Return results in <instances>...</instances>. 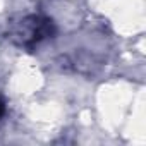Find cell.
<instances>
[{"label": "cell", "instance_id": "1", "mask_svg": "<svg viewBox=\"0 0 146 146\" xmlns=\"http://www.w3.org/2000/svg\"><path fill=\"white\" fill-rule=\"evenodd\" d=\"M53 35V24L41 16H26L14 24L11 38L23 48H33Z\"/></svg>", "mask_w": 146, "mask_h": 146}]
</instances>
